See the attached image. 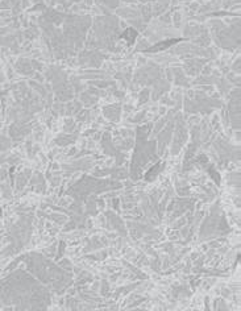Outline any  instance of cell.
Returning a JSON list of instances; mask_svg holds the SVG:
<instances>
[{"label":"cell","instance_id":"6da1fadb","mask_svg":"<svg viewBox=\"0 0 241 311\" xmlns=\"http://www.w3.org/2000/svg\"><path fill=\"white\" fill-rule=\"evenodd\" d=\"M136 37H137V32L134 29H132V28H128V29L121 35V38L127 40L128 45H132L134 42V40H136Z\"/></svg>","mask_w":241,"mask_h":311},{"label":"cell","instance_id":"7a4b0ae2","mask_svg":"<svg viewBox=\"0 0 241 311\" xmlns=\"http://www.w3.org/2000/svg\"><path fill=\"white\" fill-rule=\"evenodd\" d=\"M178 41H181V40H167V41H165V42H161V44H158V45H155V46L153 48V49H150V50H148V52H157V50H162V49H166L169 45H171V44H175V42H178Z\"/></svg>","mask_w":241,"mask_h":311}]
</instances>
